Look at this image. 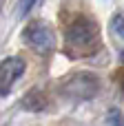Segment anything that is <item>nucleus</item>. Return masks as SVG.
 Returning <instances> with one entry per match:
<instances>
[{
  "label": "nucleus",
  "mask_w": 124,
  "mask_h": 126,
  "mask_svg": "<svg viewBox=\"0 0 124 126\" xmlns=\"http://www.w3.org/2000/svg\"><path fill=\"white\" fill-rule=\"evenodd\" d=\"M20 104H22V109L29 111V113H40V111H44V109L49 106L47 95H44L40 89H31V91L24 95V100H22Z\"/></svg>",
  "instance_id": "nucleus-5"
},
{
  "label": "nucleus",
  "mask_w": 124,
  "mask_h": 126,
  "mask_svg": "<svg viewBox=\"0 0 124 126\" xmlns=\"http://www.w3.org/2000/svg\"><path fill=\"white\" fill-rule=\"evenodd\" d=\"M98 40V22L89 16H78L67 29V44L73 49H89Z\"/></svg>",
  "instance_id": "nucleus-2"
},
{
  "label": "nucleus",
  "mask_w": 124,
  "mask_h": 126,
  "mask_svg": "<svg viewBox=\"0 0 124 126\" xmlns=\"http://www.w3.org/2000/svg\"><path fill=\"white\" fill-rule=\"evenodd\" d=\"M111 29L124 40V16H122V13H115V16L111 18Z\"/></svg>",
  "instance_id": "nucleus-7"
},
{
  "label": "nucleus",
  "mask_w": 124,
  "mask_h": 126,
  "mask_svg": "<svg viewBox=\"0 0 124 126\" xmlns=\"http://www.w3.org/2000/svg\"><path fill=\"white\" fill-rule=\"evenodd\" d=\"M24 73V60L22 58H4L0 62V95H7L13 86V82Z\"/></svg>",
  "instance_id": "nucleus-4"
},
{
  "label": "nucleus",
  "mask_w": 124,
  "mask_h": 126,
  "mask_svg": "<svg viewBox=\"0 0 124 126\" xmlns=\"http://www.w3.org/2000/svg\"><path fill=\"white\" fill-rule=\"evenodd\" d=\"M120 78H122V80H118V82H120V89H122V93H124V73L120 75Z\"/></svg>",
  "instance_id": "nucleus-9"
},
{
  "label": "nucleus",
  "mask_w": 124,
  "mask_h": 126,
  "mask_svg": "<svg viewBox=\"0 0 124 126\" xmlns=\"http://www.w3.org/2000/svg\"><path fill=\"white\" fill-rule=\"evenodd\" d=\"M27 40H29L31 49L38 51V53H49V51L55 47V38H53L51 29H49L47 24H42V22L29 24V29H27Z\"/></svg>",
  "instance_id": "nucleus-3"
},
{
  "label": "nucleus",
  "mask_w": 124,
  "mask_h": 126,
  "mask_svg": "<svg viewBox=\"0 0 124 126\" xmlns=\"http://www.w3.org/2000/svg\"><path fill=\"white\" fill-rule=\"evenodd\" d=\"M106 122H109V126H124V115H122V111H120V109H109Z\"/></svg>",
  "instance_id": "nucleus-6"
},
{
  "label": "nucleus",
  "mask_w": 124,
  "mask_h": 126,
  "mask_svg": "<svg viewBox=\"0 0 124 126\" xmlns=\"http://www.w3.org/2000/svg\"><path fill=\"white\" fill-rule=\"evenodd\" d=\"M35 4V0H22V16L31 11V7Z\"/></svg>",
  "instance_id": "nucleus-8"
},
{
  "label": "nucleus",
  "mask_w": 124,
  "mask_h": 126,
  "mask_svg": "<svg viewBox=\"0 0 124 126\" xmlns=\"http://www.w3.org/2000/svg\"><path fill=\"white\" fill-rule=\"evenodd\" d=\"M120 60H122V62H124V51H122V53H120Z\"/></svg>",
  "instance_id": "nucleus-10"
},
{
  "label": "nucleus",
  "mask_w": 124,
  "mask_h": 126,
  "mask_svg": "<svg viewBox=\"0 0 124 126\" xmlns=\"http://www.w3.org/2000/svg\"><path fill=\"white\" fill-rule=\"evenodd\" d=\"M60 93L67 100H75V102H87L93 100L100 93V78L91 71H80L69 75L62 84H60Z\"/></svg>",
  "instance_id": "nucleus-1"
}]
</instances>
